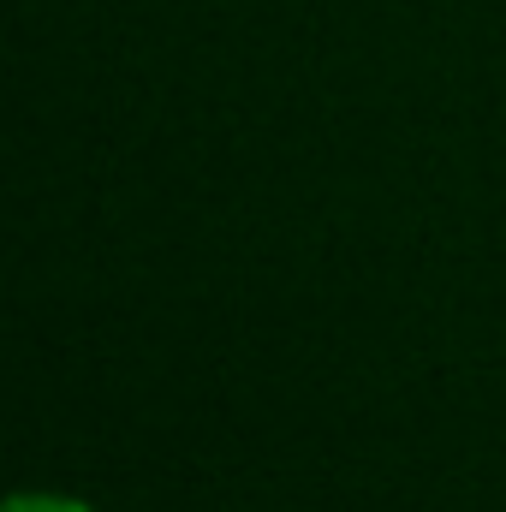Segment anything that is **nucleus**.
Listing matches in <instances>:
<instances>
[{
  "label": "nucleus",
  "instance_id": "nucleus-1",
  "mask_svg": "<svg viewBox=\"0 0 506 512\" xmlns=\"http://www.w3.org/2000/svg\"><path fill=\"white\" fill-rule=\"evenodd\" d=\"M6 512H96L90 501H72V495H12Z\"/></svg>",
  "mask_w": 506,
  "mask_h": 512
}]
</instances>
